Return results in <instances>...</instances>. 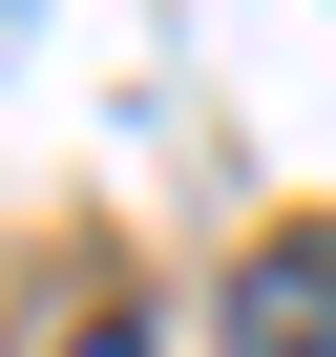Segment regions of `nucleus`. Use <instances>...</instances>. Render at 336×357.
Returning a JSON list of instances; mask_svg holds the SVG:
<instances>
[{"label": "nucleus", "mask_w": 336, "mask_h": 357, "mask_svg": "<svg viewBox=\"0 0 336 357\" xmlns=\"http://www.w3.org/2000/svg\"><path fill=\"white\" fill-rule=\"evenodd\" d=\"M231 357H336V211L231 252Z\"/></svg>", "instance_id": "obj_1"}, {"label": "nucleus", "mask_w": 336, "mask_h": 357, "mask_svg": "<svg viewBox=\"0 0 336 357\" xmlns=\"http://www.w3.org/2000/svg\"><path fill=\"white\" fill-rule=\"evenodd\" d=\"M63 357H147V336H126V315H84V336H63Z\"/></svg>", "instance_id": "obj_2"}, {"label": "nucleus", "mask_w": 336, "mask_h": 357, "mask_svg": "<svg viewBox=\"0 0 336 357\" xmlns=\"http://www.w3.org/2000/svg\"><path fill=\"white\" fill-rule=\"evenodd\" d=\"M0 22H22V0H0Z\"/></svg>", "instance_id": "obj_3"}]
</instances>
